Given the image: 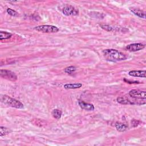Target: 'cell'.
Instances as JSON below:
<instances>
[{"label":"cell","mask_w":146,"mask_h":146,"mask_svg":"<svg viewBox=\"0 0 146 146\" xmlns=\"http://www.w3.org/2000/svg\"><path fill=\"white\" fill-rule=\"evenodd\" d=\"M105 58L111 62H118L125 60L126 55L123 52L115 49H106L103 51Z\"/></svg>","instance_id":"cell-1"},{"label":"cell","mask_w":146,"mask_h":146,"mask_svg":"<svg viewBox=\"0 0 146 146\" xmlns=\"http://www.w3.org/2000/svg\"><path fill=\"white\" fill-rule=\"evenodd\" d=\"M1 101L3 104L18 109H21L23 108V104L21 102L14 98H12L6 95H2L1 96Z\"/></svg>","instance_id":"cell-2"},{"label":"cell","mask_w":146,"mask_h":146,"mask_svg":"<svg viewBox=\"0 0 146 146\" xmlns=\"http://www.w3.org/2000/svg\"><path fill=\"white\" fill-rule=\"evenodd\" d=\"M117 102L122 104H145V99H137L132 98V99H129L126 96H120L117 97L116 99Z\"/></svg>","instance_id":"cell-3"},{"label":"cell","mask_w":146,"mask_h":146,"mask_svg":"<svg viewBox=\"0 0 146 146\" xmlns=\"http://www.w3.org/2000/svg\"><path fill=\"white\" fill-rule=\"evenodd\" d=\"M34 29L38 31L44 33H57L59 31V29L52 25H40L34 27Z\"/></svg>","instance_id":"cell-4"},{"label":"cell","mask_w":146,"mask_h":146,"mask_svg":"<svg viewBox=\"0 0 146 146\" xmlns=\"http://www.w3.org/2000/svg\"><path fill=\"white\" fill-rule=\"evenodd\" d=\"M0 76L3 78L11 81H15L17 79V76L16 74L14 72L7 70L1 69L0 70Z\"/></svg>","instance_id":"cell-5"},{"label":"cell","mask_w":146,"mask_h":146,"mask_svg":"<svg viewBox=\"0 0 146 146\" xmlns=\"http://www.w3.org/2000/svg\"><path fill=\"white\" fill-rule=\"evenodd\" d=\"M62 13L64 15H78V10L72 5H65L62 9Z\"/></svg>","instance_id":"cell-6"},{"label":"cell","mask_w":146,"mask_h":146,"mask_svg":"<svg viewBox=\"0 0 146 146\" xmlns=\"http://www.w3.org/2000/svg\"><path fill=\"white\" fill-rule=\"evenodd\" d=\"M129 95L131 97L137 99H144L146 98V92L144 91L133 89L129 92Z\"/></svg>","instance_id":"cell-7"},{"label":"cell","mask_w":146,"mask_h":146,"mask_svg":"<svg viewBox=\"0 0 146 146\" xmlns=\"http://www.w3.org/2000/svg\"><path fill=\"white\" fill-rule=\"evenodd\" d=\"M145 47V45L141 43H132L127 45L125 47V49L131 52H135L137 51L141 50Z\"/></svg>","instance_id":"cell-8"},{"label":"cell","mask_w":146,"mask_h":146,"mask_svg":"<svg viewBox=\"0 0 146 146\" xmlns=\"http://www.w3.org/2000/svg\"><path fill=\"white\" fill-rule=\"evenodd\" d=\"M78 104L82 109H83L87 111H93L95 109L94 106L93 104L86 103L84 101L81 100H78Z\"/></svg>","instance_id":"cell-9"},{"label":"cell","mask_w":146,"mask_h":146,"mask_svg":"<svg viewBox=\"0 0 146 146\" xmlns=\"http://www.w3.org/2000/svg\"><path fill=\"white\" fill-rule=\"evenodd\" d=\"M129 75L135 77L145 78L146 72L145 70H132L128 72Z\"/></svg>","instance_id":"cell-10"},{"label":"cell","mask_w":146,"mask_h":146,"mask_svg":"<svg viewBox=\"0 0 146 146\" xmlns=\"http://www.w3.org/2000/svg\"><path fill=\"white\" fill-rule=\"evenodd\" d=\"M129 10L135 15H137L140 18L145 19V13L141 10L140 9H136L135 7H129Z\"/></svg>","instance_id":"cell-11"},{"label":"cell","mask_w":146,"mask_h":146,"mask_svg":"<svg viewBox=\"0 0 146 146\" xmlns=\"http://www.w3.org/2000/svg\"><path fill=\"white\" fill-rule=\"evenodd\" d=\"M115 126L116 129L119 132L125 131L128 128V126L127 124L123 123H120V122L116 123L115 124Z\"/></svg>","instance_id":"cell-12"},{"label":"cell","mask_w":146,"mask_h":146,"mask_svg":"<svg viewBox=\"0 0 146 146\" xmlns=\"http://www.w3.org/2000/svg\"><path fill=\"white\" fill-rule=\"evenodd\" d=\"M82 86V84L80 83H71V84H66L64 85V88L66 89H76L80 88Z\"/></svg>","instance_id":"cell-13"},{"label":"cell","mask_w":146,"mask_h":146,"mask_svg":"<svg viewBox=\"0 0 146 146\" xmlns=\"http://www.w3.org/2000/svg\"><path fill=\"white\" fill-rule=\"evenodd\" d=\"M12 34L10 33L7 31H0V39L2 40L3 39H7L11 36Z\"/></svg>","instance_id":"cell-14"},{"label":"cell","mask_w":146,"mask_h":146,"mask_svg":"<svg viewBox=\"0 0 146 146\" xmlns=\"http://www.w3.org/2000/svg\"><path fill=\"white\" fill-rule=\"evenodd\" d=\"M62 114V112L61 110L58 109H54L52 111V116L56 119H59L61 117Z\"/></svg>","instance_id":"cell-15"},{"label":"cell","mask_w":146,"mask_h":146,"mask_svg":"<svg viewBox=\"0 0 146 146\" xmlns=\"http://www.w3.org/2000/svg\"><path fill=\"white\" fill-rule=\"evenodd\" d=\"M10 132H11V131L6 127H2V126H1L0 127V135H1V136H5V135L9 134Z\"/></svg>","instance_id":"cell-16"},{"label":"cell","mask_w":146,"mask_h":146,"mask_svg":"<svg viewBox=\"0 0 146 146\" xmlns=\"http://www.w3.org/2000/svg\"><path fill=\"white\" fill-rule=\"evenodd\" d=\"M76 70V67H75V66H69V67H67L65 68L64 70V71L66 73L71 74H72V72H74Z\"/></svg>","instance_id":"cell-17"},{"label":"cell","mask_w":146,"mask_h":146,"mask_svg":"<svg viewBox=\"0 0 146 146\" xmlns=\"http://www.w3.org/2000/svg\"><path fill=\"white\" fill-rule=\"evenodd\" d=\"M6 11L9 15H10L13 17H18V13L16 11H15L10 8H7L6 10Z\"/></svg>","instance_id":"cell-18"},{"label":"cell","mask_w":146,"mask_h":146,"mask_svg":"<svg viewBox=\"0 0 146 146\" xmlns=\"http://www.w3.org/2000/svg\"><path fill=\"white\" fill-rule=\"evenodd\" d=\"M100 26L103 29H104L107 31H111L113 30L112 27L108 25H100Z\"/></svg>","instance_id":"cell-19"}]
</instances>
